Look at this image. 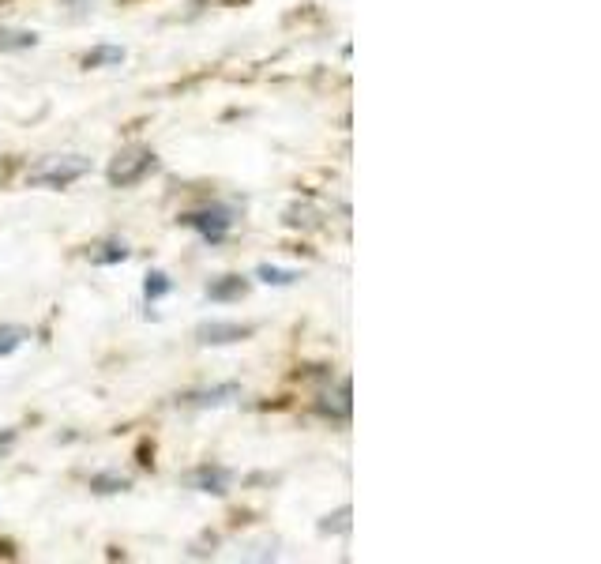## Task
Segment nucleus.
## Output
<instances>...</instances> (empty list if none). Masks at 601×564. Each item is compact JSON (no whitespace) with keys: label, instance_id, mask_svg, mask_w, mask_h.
I'll list each match as a JSON object with an SVG mask.
<instances>
[{"label":"nucleus","instance_id":"nucleus-5","mask_svg":"<svg viewBox=\"0 0 601 564\" xmlns=\"http://www.w3.org/2000/svg\"><path fill=\"white\" fill-rule=\"evenodd\" d=\"M233 482V470L230 467H218V463H203V467L188 470L185 474V486L196 489V493H211V497H226Z\"/></svg>","mask_w":601,"mask_h":564},{"label":"nucleus","instance_id":"nucleus-12","mask_svg":"<svg viewBox=\"0 0 601 564\" xmlns=\"http://www.w3.org/2000/svg\"><path fill=\"white\" fill-rule=\"evenodd\" d=\"M128 260V245L124 241H102V245H94L91 249V264H98V267H109V264H124Z\"/></svg>","mask_w":601,"mask_h":564},{"label":"nucleus","instance_id":"nucleus-17","mask_svg":"<svg viewBox=\"0 0 601 564\" xmlns=\"http://www.w3.org/2000/svg\"><path fill=\"white\" fill-rule=\"evenodd\" d=\"M346 534L350 531V508H339V512H335V516H327L324 523H320V534Z\"/></svg>","mask_w":601,"mask_h":564},{"label":"nucleus","instance_id":"nucleus-11","mask_svg":"<svg viewBox=\"0 0 601 564\" xmlns=\"http://www.w3.org/2000/svg\"><path fill=\"white\" fill-rule=\"evenodd\" d=\"M38 46V34L23 27H0V53H23Z\"/></svg>","mask_w":601,"mask_h":564},{"label":"nucleus","instance_id":"nucleus-8","mask_svg":"<svg viewBox=\"0 0 601 564\" xmlns=\"http://www.w3.org/2000/svg\"><path fill=\"white\" fill-rule=\"evenodd\" d=\"M350 407H354V403H350V384H346V380L339 384V392L320 395V403H316V410H320L324 418H331V422H350Z\"/></svg>","mask_w":601,"mask_h":564},{"label":"nucleus","instance_id":"nucleus-13","mask_svg":"<svg viewBox=\"0 0 601 564\" xmlns=\"http://www.w3.org/2000/svg\"><path fill=\"white\" fill-rule=\"evenodd\" d=\"M124 64L121 46H94L91 53H83V68H117Z\"/></svg>","mask_w":601,"mask_h":564},{"label":"nucleus","instance_id":"nucleus-9","mask_svg":"<svg viewBox=\"0 0 601 564\" xmlns=\"http://www.w3.org/2000/svg\"><path fill=\"white\" fill-rule=\"evenodd\" d=\"M286 226H293V230H324V211L312 204H293L286 207Z\"/></svg>","mask_w":601,"mask_h":564},{"label":"nucleus","instance_id":"nucleus-4","mask_svg":"<svg viewBox=\"0 0 601 564\" xmlns=\"http://www.w3.org/2000/svg\"><path fill=\"white\" fill-rule=\"evenodd\" d=\"M252 324H237V320H203L196 328V343L200 346H230L252 339Z\"/></svg>","mask_w":601,"mask_h":564},{"label":"nucleus","instance_id":"nucleus-1","mask_svg":"<svg viewBox=\"0 0 601 564\" xmlns=\"http://www.w3.org/2000/svg\"><path fill=\"white\" fill-rule=\"evenodd\" d=\"M91 173V158L87 155H49L38 166L27 170V185L34 188H68L76 185L79 177Z\"/></svg>","mask_w":601,"mask_h":564},{"label":"nucleus","instance_id":"nucleus-2","mask_svg":"<svg viewBox=\"0 0 601 564\" xmlns=\"http://www.w3.org/2000/svg\"><path fill=\"white\" fill-rule=\"evenodd\" d=\"M155 170H158V155L151 147H128V151H121V155L109 162L106 177L113 188H132L143 177H151Z\"/></svg>","mask_w":601,"mask_h":564},{"label":"nucleus","instance_id":"nucleus-3","mask_svg":"<svg viewBox=\"0 0 601 564\" xmlns=\"http://www.w3.org/2000/svg\"><path fill=\"white\" fill-rule=\"evenodd\" d=\"M233 222H237L233 219V211L230 207H222V204H211V207H200V211H185V215H181V226L196 230L207 245H222Z\"/></svg>","mask_w":601,"mask_h":564},{"label":"nucleus","instance_id":"nucleus-7","mask_svg":"<svg viewBox=\"0 0 601 564\" xmlns=\"http://www.w3.org/2000/svg\"><path fill=\"white\" fill-rule=\"evenodd\" d=\"M241 298H248V279H241V275H222L207 286V301H215V305H230Z\"/></svg>","mask_w":601,"mask_h":564},{"label":"nucleus","instance_id":"nucleus-16","mask_svg":"<svg viewBox=\"0 0 601 564\" xmlns=\"http://www.w3.org/2000/svg\"><path fill=\"white\" fill-rule=\"evenodd\" d=\"M256 279H263L267 286H293V282L301 279V271H286V267L260 264V267H256Z\"/></svg>","mask_w":601,"mask_h":564},{"label":"nucleus","instance_id":"nucleus-18","mask_svg":"<svg viewBox=\"0 0 601 564\" xmlns=\"http://www.w3.org/2000/svg\"><path fill=\"white\" fill-rule=\"evenodd\" d=\"M12 444H16V429H4V433H0V455L12 452Z\"/></svg>","mask_w":601,"mask_h":564},{"label":"nucleus","instance_id":"nucleus-15","mask_svg":"<svg viewBox=\"0 0 601 564\" xmlns=\"http://www.w3.org/2000/svg\"><path fill=\"white\" fill-rule=\"evenodd\" d=\"M166 294H173V279L166 271H151L147 282H143V298L147 301H162Z\"/></svg>","mask_w":601,"mask_h":564},{"label":"nucleus","instance_id":"nucleus-10","mask_svg":"<svg viewBox=\"0 0 601 564\" xmlns=\"http://www.w3.org/2000/svg\"><path fill=\"white\" fill-rule=\"evenodd\" d=\"M128 489H132V478L117 474V470H106V474L91 478V493H98V497H117V493H128Z\"/></svg>","mask_w":601,"mask_h":564},{"label":"nucleus","instance_id":"nucleus-6","mask_svg":"<svg viewBox=\"0 0 601 564\" xmlns=\"http://www.w3.org/2000/svg\"><path fill=\"white\" fill-rule=\"evenodd\" d=\"M237 399H241V384L226 380V384H211V388H196V392H188L181 403L192 407V410H218V407L237 403Z\"/></svg>","mask_w":601,"mask_h":564},{"label":"nucleus","instance_id":"nucleus-14","mask_svg":"<svg viewBox=\"0 0 601 564\" xmlns=\"http://www.w3.org/2000/svg\"><path fill=\"white\" fill-rule=\"evenodd\" d=\"M31 339V331L19 328V324H0V358H8V354H16L19 346Z\"/></svg>","mask_w":601,"mask_h":564}]
</instances>
